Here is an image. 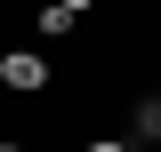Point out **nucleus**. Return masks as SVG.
Segmentation results:
<instances>
[{
  "instance_id": "1",
  "label": "nucleus",
  "mask_w": 161,
  "mask_h": 152,
  "mask_svg": "<svg viewBox=\"0 0 161 152\" xmlns=\"http://www.w3.org/2000/svg\"><path fill=\"white\" fill-rule=\"evenodd\" d=\"M0 88H16V96L48 88V56H40V48H8V56H0Z\"/></svg>"
},
{
  "instance_id": "2",
  "label": "nucleus",
  "mask_w": 161,
  "mask_h": 152,
  "mask_svg": "<svg viewBox=\"0 0 161 152\" xmlns=\"http://www.w3.org/2000/svg\"><path fill=\"white\" fill-rule=\"evenodd\" d=\"M73 32V8H57V0H48V8H40V40H64Z\"/></svg>"
},
{
  "instance_id": "3",
  "label": "nucleus",
  "mask_w": 161,
  "mask_h": 152,
  "mask_svg": "<svg viewBox=\"0 0 161 152\" xmlns=\"http://www.w3.org/2000/svg\"><path fill=\"white\" fill-rule=\"evenodd\" d=\"M129 120H137V136H161V96H145V104H129Z\"/></svg>"
},
{
  "instance_id": "4",
  "label": "nucleus",
  "mask_w": 161,
  "mask_h": 152,
  "mask_svg": "<svg viewBox=\"0 0 161 152\" xmlns=\"http://www.w3.org/2000/svg\"><path fill=\"white\" fill-rule=\"evenodd\" d=\"M80 152H129V144H121V136H97V144H80Z\"/></svg>"
},
{
  "instance_id": "5",
  "label": "nucleus",
  "mask_w": 161,
  "mask_h": 152,
  "mask_svg": "<svg viewBox=\"0 0 161 152\" xmlns=\"http://www.w3.org/2000/svg\"><path fill=\"white\" fill-rule=\"evenodd\" d=\"M57 8H73V16H80V8H97V0H57Z\"/></svg>"
},
{
  "instance_id": "6",
  "label": "nucleus",
  "mask_w": 161,
  "mask_h": 152,
  "mask_svg": "<svg viewBox=\"0 0 161 152\" xmlns=\"http://www.w3.org/2000/svg\"><path fill=\"white\" fill-rule=\"evenodd\" d=\"M0 152H24V144H0Z\"/></svg>"
}]
</instances>
